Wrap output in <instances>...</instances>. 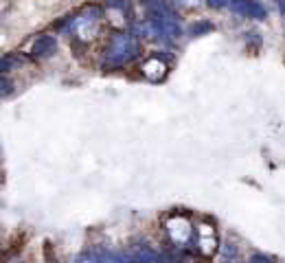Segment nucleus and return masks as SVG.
<instances>
[{"label":"nucleus","instance_id":"f257e3e1","mask_svg":"<svg viewBox=\"0 0 285 263\" xmlns=\"http://www.w3.org/2000/svg\"><path fill=\"white\" fill-rule=\"evenodd\" d=\"M233 9L239 13H246V16H255V18H266V11L259 3L255 0H233Z\"/></svg>","mask_w":285,"mask_h":263},{"label":"nucleus","instance_id":"f03ea898","mask_svg":"<svg viewBox=\"0 0 285 263\" xmlns=\"http://www.w3.org/2000/svg\"><path fill=\"white\" fill-rule=\"evenodd\" d=\"M134 39H132L130 35H121V37H116L114 39V49H112V53H118L121 57H132L134 55Z\"/></svg>","mask_w":285,"mask_h":263},{"label":"nucleus","instance_id":"7ed1b4c3","mask_svg":"<svg viewBox=\"0 0 285 263\" xmlns=\"http://www.w3.org/2000/svg\"><path fill=\"white\" fill-rule=\"evenodd\" d=\"M53 49H55L53 37H42V39H37V44H35V55H49Z\"/></svg>","mask_w":285,"mask_h":263},{"label":"nucleus","instance_id":"20e7f679","mask_svg":"<svg viewBox=\"0 0 285 263\" xmlns=\"http://www.w3.org/2000/svg\"><path fill=\"white\" fill-rule=\"evenodd\" d=\"M211 5H215V7H220V5H224V0H209Z\"/></svg>","mask_w":285,"mask_h":263}]
</instances>
